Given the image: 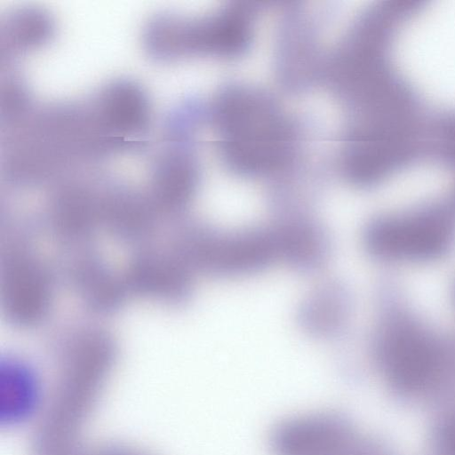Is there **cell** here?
I'll return each instance as SVG.
<instances>
[{
  "mask_svg": "<svg viewBox=\"0 0 455 455\" xmlns=\"http://www.w3.org/2000/svg\"><path fill=\"white\" fill-rule=\"evenodd\" d=\"M113 352L110 339L99 331L81 333L65 348L56 388L39 419L36 455L77 449V435L99 398Z\"/></svg>",
  "mask_w": 455,
  "mask_h": 455,
  "instance_id": "obj_1",
  "label": "cell"
},
{
  "mask_svg": "<svg viewBox=\"0 0 455 455\" xmlns=\"http://www.w3.org/2000/svg\"><path fill=\"white\" fill-rule=\"evenodd\" d=\"M215 121L224 157L236 171L266 172L288 154L287 122L271 101L256 92L235 89L224 93L217 102Z\"/></svg>",
  "mask_w": 455,
  "mask_h": 455,
  "instance_id": "obj_2",
  "label": "cell"
},
{
  "mask_svg": "<svg viewBox=\"0 0 455 455\" xmlns=\"http://www.w3.org/2000/svg\"><path fill=\"white\" fill-rule=\"evenodd\" d=\"M102 154V141L89 110L76 106L49 107L32 120L7 153V176L36 183L77 156Z\"/></svg>",
  "mask_w": 455,
  "mask_h": 455,
  "instance_id": "obj_3",
  "label": "cell"
},
{
  "mask_svg": "<svg viewBox=\"0 0 455 455\" xmlns=\"http://www.w3.org/2000/svg\"><path fill=\"white\" fill-rule=\"evenodd\" d=\"M455 239V215L443 206L373 220L364 243L374 257L394 261L434 259L447 252Z\"/></svg>",
  "mask_w": 455,
  "mask_h": 455,
  "instance_id": "obj_4",
  "label": "cell"
},
{
  "mask_svg": "<svg viewBox=\"0 0 455 455\" xmlns=\"http://www.w3.org/2000/svg\"><path fill=\"white\" fill-rule=\"evenodd\" d=\"M177 248L185 265L221 276L255 273L280 256L275 230L217 233L196 229L181 235Z\"/></svg>",
  "mask_w": 455,
  "mask_h": 455,
  "instance_id": "obj_5",
  "label": "cell"
},
{
  "mask_svg": "<svg viewBox=\"0 0 455 455\" xmlns=\"http://www.w3.org/2000/svg\"><path fill=\"white\" fill-rule=\"evenodd\" d=\"M377 358L392 384L403 390H417L435 373L440 349L423 327L401 316L390 320L380 331Z\"/></svg>",
  "mask_w": 455,
  "mask_h": 455,
  "instance_id": "obj_6",
  "label": "cell"
},
{
  "mask_svg": "<svg viewBox=\"0 0 455 455\" xmlns=\"http://www.w3.org/2000/svg\"><path fill=\"white\" fill-rule=\"evenodd\" d=\"M358 438L351 422L337 412H317L287 419L274 428L275 455H349Z\"/></svg>",
  "mask_w": 455,
  "mask_h": 455,
  "instance_id": "obj_7",
  "label": "cell"
},
{
  "mask_svg": "<svg viewBox=\"0 0 455 455\" xmlns=\"http://www.w3.org/2000/svg\"><path fill=\"white\" fill-rule=\"evenodd\" d=\"M90 111L99 132L114 149L134 145L129 138L143 135L150 122L148 94L130 79L108 84Z\"/></svg>",
  "mask_w": 455,
  "mask_h": 455,
  "instance_id": "obj_8",
  "label": "cell"
},
{
  "mask_svg": "<svg viewBox=\"0 0 455 455\" xmlns=\"http://www.w3.org/2000/svg\"><path fill=\"white\" fill-rule=\"evenodd\" d=\"M27 250L13 248L7 256L2 284V301L7 317L19 325L40 322L52 300L48 272Z\"/></svg>",
  "mask_w": 455,
  "mask_h": 455,
  "instance_id": "obj_9",
  "label": "cell"
},
{
  "mask_svg": "<svg viewBox=\"0 0 455 455\" xmlns=\"http://www.w3.org/2000/svg\"><path fill=\"white\" fill-rule=\"evenodd\" d=\"M125 281L136 292L164 302L182 300L190 288L185 264L154 251L143 252L131 261Z\"/></svg>",
  "mask_w": 455,
  "mask_h": 455,
  "instance_id": "obj_10",
  "label": "cell"
},
{
  "mask_svg": "<svg viewBox=\"0 0 455 455\" xmlns=\"http://www.w3.org/2000/svg\"><path fill=\"white\" fill-rule=\"evenodd\" d=\"M42 386L34 369L20 359L7 357L0 363V422L14 427L40 416Z\"/></svg>",
  "mask_w": 455,
  "mask_h": 455,
  "instance_id": "obj_11",
  "label": "cell"
},
{
  "mask_svg": "<svg viewBox=\"0 0 455 455\" xmlns=\"http://www.w3.org/2000/svg\"><path fill=\"white\" fill-rule=\"evenodd\" d=\"M196 184L197 170L191 156L178 148H170L154 164L151 203L166 212L180 211L191 200Z\"/></svg>",
  "mask_w": 455,
  "mask_h": 455,
  "instance_id": "obj_12",
  "label": "cell"
},
{
  "mask_svg": "<svg viewBox=\"0 0 455 455\" xmlns=\"http://www.w3.org/2000/svg\"><path fill=\"white\" fill-rule=\"evenodd\" d=\"M100 216L99 196L87 188L68 184L53 196L50 206V222L60 236L71 240L86 237Z\"/></svg>",
  "mask_w": 455,
  "mask_h": 455,
  "instance_id": "obj_13",
  "label": "cell"
},
{
  "mask_svg": "<svg viewBox=\"0 0 455 455\" xmlns=\"http://www.w3.org/2000/svg\"><path fill=\"white\" fill-rule=\"evenodd\" d=\"M151 207L138 195L115 188L100 197V215L110 230L126 240L145 236L151 228Z\"/></svg>",
  "mask_w": 455,
  "mask_h": 455,
  "instance_id": "obj_14",
  "label": "cell"
},
{
  "mask_svg": "<svg viewBox=\"0 0 455 455\" xmlns=\"http://www.w3.org/2000/svg\"><path fill=\"white\" fill-rule=\"evenodd\" d=\"M55 33L52 16L37 7H20L9 12L2 22V48L11 53H22L41 48Z\"/></svg>",
  "mask_w": 455,
  "mask_h": 455,
  "instance_id": "obj_15",
  "label": "cell"
},
{
  "mask_svg": "<svg viewBox=\"0 0 455 455\" xmlns=\"http://www.w3.org/2000/svg\"><path fill=\"white\" fill-rule=\"evenodd\" d=\"M280 256L294 266L310 267L319 264L327 250L323 230L310 222L286 225L275 230Z\"/></svg>",
  "mask_w": 455,
  "mask_h": 455,
  "instance_id": "obj_16",
  "label": "cell"
},
{
  "mask_svg": "<svg viewBox=\"0 0 455 455\" xmlns=\"http://www.w3.org/2000/svg\"><path fill=\"white\" fill-rule=\"evenodd\" d=\"M74 267L71 280L86 302L105 309L119 301L124 286L105 266L89 259Z\"/></svg>",
  "mask_w": 455,
  "mask_h": 455,
  "instance_id": "obj_17",
  "label": "cell"
},
{
  "mask_svg": "<svg viewBox=\"0 0 455 455\" xmlns=\"http://www.w3.org/2000/svg\"><path fill=\"white\" fill-rule=\"evenodd\" d=\"M343 302L341 291L337 288L315 292L302 308V323L315 333L331 332L341 324Z\"/></svg>",
  "mask_w": 455,
  "mask_h": 455,
  "instance_id": "obj_18",
  "label": "cell"
},
{
  "mask_svg": "<svg viewBox=\"0 0 455 455\" xmlns=\"http://www.w3.org/2000/svg\"><path fill=\"white\" fill-rule=\"evenodd\" d=\"M30 104L26 84L19 77L8 76L2 87V122L9 127L24 121Z\"/></svg>",
  "mask_w": 455,
  "mask_h": 455,
  "instance_id": "obj_19",
  "label": "cell"
},
{
  "mask_svg": "<svg viewBox=\"0 0 455 455\" xmlns=\"http://www.w3.org/2000/svg\"><path fill=\"white\" fill-rule=\"evenodd\" d=\"M436 441L442 455H455V416L441 426Z\"/></svg>",
  "mask_w": 455,
  "mask_h": 455,
  "instance_id": "obj_20",
  "label": "cell"
},
{
  "mask_svg": "<svg viewBox=\"0 0 455 455\" xmlns=\"http://www.w3.org/2000/svg\"><path fill=\"white\" fill-rule=\"evenodd\" d=\"M90 455H147L133 448L124 445L110 444L98 449Z\"/></svg>",
  "mask_w": 455,
  "mask_h": 455,
  "instance_id": "obj_21",
  "label": "cell"
}]
</instances>
